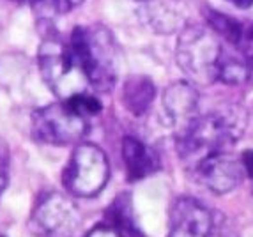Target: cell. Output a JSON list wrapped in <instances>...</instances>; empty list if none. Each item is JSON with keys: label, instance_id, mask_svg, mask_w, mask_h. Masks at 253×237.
Segmentation results:
<instances>
[{"label": "cell", "instance_id": "12", "mask_svg": "<svg viewBox=\"0 0 253 237\" xmlns=\"http://www.w3.org/2000/svg\"><path fill=\"white\" fill-rule=\"evenodd\" d=\"M123 159L126 165V174L131 182L142 181L160 168V158L149 145L138 138L126 136L123 140Z\"/></svg>", "mask_w": 253, "mask_h": 237}, {"label": "cell", "instance_id": "16", "mask_svg": "<svg viewBox=\"0 0 253 237\" xmlns=\"http://www.w3.org/2000/svg\"><path fill=\"white\" fill-rule=\"evenodd\" d=\"M234 50H237L253 66V23L252 21H241L239 29L230 42Z\"/></svg>", "mask_w": 253, "mask_h": 237}, {"label": "cell", "instance_id": "1", "mask_svg": "<svg viewBox=\"0 0 253 237\" xmlns=\"http://www.w3.org/2000/svg\"><path fill=\"white\" fill-rule=\"evenodd\" d=\"M245 115L239 108H221L207 115H197L177 133V153L195 168L211 154L223 153L243 133Z\"/></svg>", "mask_w": 253, "mask_h": 237}, {"label": "cell", "instance_id": "3", "mask_svg": "<svg viewBox=\"0 0 253 237\" xmlns=\"http://www.w3.org/2000/svg\"><path fill=\"white\" fill-rule=\"evenodd\" d=\"M69 46L82 64L90 87L110 90L117 80V46L110 30L101 25L76 27Z\"/></svg>", "mask_w": 253, "mask_h": 237}, {"label": "cell", "instance_id": "21", "mask_svg": "<svg viewBox=\"0 0 253 237\" xmlns=\"http://www.w3.org/2000/svg\"><path fill=\"white\" fill-rule=\"evenodd\" d=\"M227 2H230L232 5H236V7H241V9L252 7V5H253V0H227Z\"/></svg>", "mask_w": 253, "mask_h": 237}, {"label": "cell", "instance_id": "6", "mask_svg": "<svg viewBox=\"0 0 253 237\" xmlns=\"http://www.w3.org/2000/svg\"><path fill=\"white\" fill-rule=\"evenodd\" d=\"M169 237H239L225 214L207 209L199 200L182 197L170 209Z\"/></svg>", "mask_w": 253, "mask_h": 237}, {"label": "cell", "instance_id": "19", "mask_svg": "<svg viewBox=\"0 0 253 237\" xmlns=\"http://www.w3.org/2000/svg\"><path fill=\"white\" fill-rule=\"evenodd\" d=\"M241 161H243V166H245V174L250 179H253V149L245 151L243 156H241Z\"/></svg>", "mask_w": 253, "mask_h": 237}, {"label": "cell", "instance_id": "14", "mask_svg": "<svg viewBox=\"0 0 253 237\" xmlns=\"http://www.w3.org/2000/svg\"><path fill=\"white\" fill-rule=\"evenodd\" d=\"M106 225L115 229L123 237H144L142 230L138 229L133 209V200L127 193L119 195L114 202L110 203V207L105 212Z\"/></svg>", "mask_w": 253, "mask_h": 237}, {"label": "cell", "instance_id": "18", "mask_svg": "<svg viewBox=\"0 0 253 237\" xmlns=\"http://www.w3.org/2000/svg\"><path fill=\"white\" fill-rule=\"evenodd\" d=\"M85 237H123V236L115 229H112L110 225H97Z\"/></svg>", "mask_w": 253, "mask_h": 237}, {"label": "cell", "instance_id": "8", "mask_svg": "<svg viewBox=\"0 0 253 237\" xmlns=\"http://www.w3.org/2000/svg\"><path fill=\"white\" fill-rule=\"evenodd\" d=\"M80 223L78 207L59 191L42 193L30 216V229L39 237H75Z\"/></svg>", "mask_w": 253, "mask_h": 237}, {"label": "cell", "instance_id": "17", "mask_svg": "<svg viewBox=\"0 0 253 237\" xmlns=\"http://www.w3.org/2000/svg\"><path fill=\"white\" fill-rule=\"evenodd\" d=\"M66 103L71 106L76 114L85 118H92L101 112V103H99V99H97L94 94H89V92L76 94L73 98L66 99Z\"/></svg>", "mask_w": 253, "mask_h": 237}, {"label": "cell", "instance_id": "9", "mask_svg": "<svg viewBox=\"0 0 253 237\" xmlns=\"http://www.w3.org/2000/svg\"><path fill=\"white\" fill-rule=\"evenodd\" d=\"M193 172L209 191L216 195H225L241 184L245 175V166L241 159L232 156L228 151H223L200 161Z\"/></svg>", "mask_w": 253, "mask_h": 237}, {"label": "cell", "instance_id": "7", "mask_svg": "<svg viewBox=\"0 0 253 237\" xmlns=\"http://www.w3.org/2000/svg\"><path fill=\"white\" fill-rule=\"evenodd\" d=\"M32 135L48 145L80 144L89 129V118L78 115L66 101L51 103L32 114Z\"/></svg>", "mask_w": 253, "mask_h": 237}, {"label": "cell", "instance_id": "22", "mask_svg": "<svg viewBox=\"0 0 253 237\" xmlns=\"http://www.w3.org/2000/svg\"><path fill=\"white\" fill-rule=\"evenodd\" d=\"M14 2H20V0H14Z\"/></svg>", "mask_w": 253, "mask_h": 237}, {"label": "cell", "instance_id": "11", "mask_svg": "<svg viewBox=\"0 0 253 237\" xmlns=\"http://www.w3.org/2000/svg\"><path fill=\"white\" fill-rule=\"evenodd\" d=\"M197 90L186 81L172 83L163 94V108L179 131L197 117Z\"/></svg>", "mask_w": 253, "mask_h": 237}, {"label": "cell", "instance_id": "5", "mask_svg": "<svg viewBox=\"0 0 253 237\" xmlns=\"http://www.w3.org/2000/svg\"><path fill=\"white\" fill-rule=\"evenodd\" d=\"M108 179L110 163L103 149L89 142L76 144L62 172V184L68 193L78 198H92L101 193Z\"/></svg>", "mask_w": 253, "mask_h": 237}, {"label": "cell", "instance_id": "2", "mask_svg": "<svg viewBox=\"0 0 253 237\" xmlns=\"http://www.w3.org/2000/svg\"><path fill=\"white\" fill-rule=\"evenodd\" d=\"M225 50L221 36L209 25H188L179 32L175 59L191 81L206 85L218 81Z\"/></svg>", "mask_w": 253, "mask_h": 237}, {"label": "cell", "instance_id": "10", "mask_svg": "<svg viewBox=\"0 0 253 237\" xmlns=\"http://www.w3.org/2000/svg\"><path fill=\"white\" fill-rule=\"evenodd\" d=\"M147 27L156 34H175L188 27L190 13L182 0H145L142 7Z\"/></svg>", "mask_w": 253, "mask_h": 237}, {"label": "cell", "instance_id": "13", "mask_svg": "<svg viewBox=\"0 0 253 237\" xmlns=\"http://www.w3.org/2000/svg\"><path fill=\"white\" fill-rule=\"evenodd\" d=\"M156 96L154 81L144 75H131L123 85V105L133 115L140 117L151 108Z\"/></svg>", "mask_w": 253, "mask_h": 237}, {"label": "cell", "instance_id": "20", "mask_svg": "<svg viewBox=\"0 0 253 237\" xmlns=\"http://www.w3.org/2000/svg\"><path fill=\"white\" fill-rule=\"evenodd\" d=\"M7 186V165H5L4 156L0 154V193Z\"/></svg>", "mask_w": 253, "mask_h": 237}, {"label": "cell", "instance_id": "15", "mask_svg": "<svg viewBox=\"0 0 253 237\" xmlns=\"http://www.w3.org/2000/svg\"><path fill=\"white\" fill-rule=\"evenodd\" d=\"M84 0H30V5H32V11L39 18V21L44 23V21H51V18L57 14L73 11Z\"/></svg>", "mask_w": 253, "mask_h": 237}, {"label": "cell", "instance_id": "23", "mask_svg": "<svg viewBox=\"0 0 253 237\" xmlns=\"http://www.w3.org/2000/svg\"><path fill=\"white\" fill-rule=\"evenodd\" d=\"M142 2H145V0H142Z\"/></svg>", "mask_w": 253, "mask_h": 237}, {"label": "cell", "instance_id": "4", "mask_svg": "<svg viewBox=\"0 0 253 237\" xmlns=\"http://www.w3.org/2000/svg\"><path fill=\"white\" fill-rule=\"evenodd\" d=\"M38 64L44 83L60 101L87 92V87H90L89 78L73 53L69 42H64L51 32H48L39 46Z\"/></svg>", "mask_w": 253, "mask_h": 237}]
</instances>
